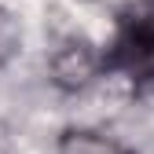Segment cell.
I'll return each instance as SVG.
<instances>
[{
    "label": "cell",
    "mask_w": 154,
    "mask_h": 154,
    "mask_svg": "<svg viewBox=\"0 0 154 154\" xmlns=\"http://www.w3.org/2000/svg\"><path fill=\"white\" fill-rule=\"evenodd\" d=\"M103 73H125L136 88L154 85V0H136L118 11L114 37L99 55Z\"/></svg>",
    "instance_id": "6da1fadb"
},
{
    "label": "cell",
    "mask_w": 154,
    "mask_h": 154,
    "mask_svg": "<svg viewBox=\"0 0 154 154\" xmlns=\"http://www.w3.org/2000/svg\"><path fill=\"white\" fill-rule=\"evenodd\" d=\"M59 150L63 154H125L118 143L95 136V132H63Z\"/></svg>",
    "instance_id": "7a4b0ae2"
}]
</instances>
